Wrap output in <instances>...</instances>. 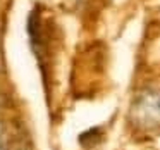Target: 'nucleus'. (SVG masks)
Masks as SVG:
<instances>
[{
  "mask_svg": "<svg viewBox=\"0 0 160 150\" xmlns=\"http://www.w3.org/2000/svg\"><path fill=\"white\" fill-rule=\"evenodd\" d=\"M131 121L143 129L160 126V91L146 90L136 98L131 107Z\"/></svg>",
  "mask_w": 160,
  "mask_h": 150,
  "instance_id": "f257e3e1",
  "label": "nucleus"
},
{
  "mask_svg": "<svg viewBox=\"0 0 160 150\" xmlns=\"http://www.w3.org/2000/svg\"><path fill=\"white\" fill-rule=\"evenodd\" d=\"M0 150H7V147H5V140H4V131H2V126H0Z\"/></svg>",
  "mask_w": 160,
  "mask_h": 150,
  "instance_id": "f03ea898",
  "label": "nucleus"
}]
</instances>
